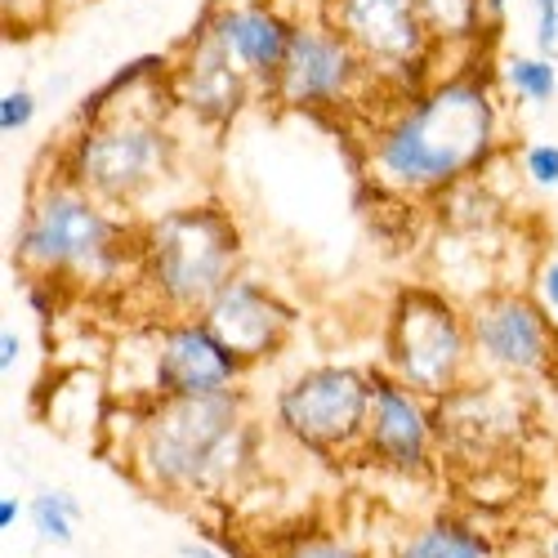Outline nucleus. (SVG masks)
Wrapping results in <instances>:
<instances>
[{"instance_id":"f257e3e1","label":"nucleus","mask_w":558,"mask_h":558,"mask_svg":"<svg viewBox=\"0 0 558 558\" xmlns=\"http://www.w3.org/2000/svg\"><path fill=\"white\" fill-rule=\"evenodd\" d=\"M496 76L483 63L389 104L366 130V179L389 202H438L474 183L500 157Z\"/></svg>"},{"instance_id":"f03ea898","label":"nucleus","mask_w":558,"mask_h":558,"mask_svg":"<svg viewBox=\"0 0 558 558\" xmlns=\"http://www.w3.org/2000/svg\"><path fill=\"white\" fill-rule=\"evenodd\" d=\"M130 438L117 442L121 470L161 500H223L246 487L259 464L264 429L251 421V393L228 389L210 398H148L125 411Z\"/></svg>"},{"instance_id":"7ed1b4c3","label":"nucleus","mask_w":558,"mask_h":558,"mask_svg":"<svg viewBox=\"0 0 558 558\" xmlns=\"http://www.w3.org/2000/svg\"><path fill=\"white\" fill-rule=\"evenodd\" d=\"M14 268L68 295L112 291L125 277L134 282L138 272V223L50 166L27 197L14 238Z\"/></svg>"},{"instance_id":"20e7f679","label":"nucleus","mask_w":558,"mask_h":558,"mask_svg":"<svg viewBox=\"0 0 558 558\" xmlns=\"http://www.w3.org/2000/svg\"><path fill=\"white\" fill-rule=\"evenodd\" d=\"M246 238L242 223L219 197L179 202L138 223V272L134 287L170 317H202L206 304L242 272Z\"/></svg>"},{"instance_id":"39448f33","label":"nucleus","mask_w":558,"mask_h":558,"mask_svg":"<svg viewBox=\"0 0 558 558\" xmlns=\"http://www.w3.org/2000/svg\"><path fill=\"white\" fill-rule=\"evenodd\" d=\"M170 76L117 104L104 121L81 125L63 138L54 170L112 210H130L179 166V134L170 130Z\"/></svg>"},{"instance_id":"423d86ee","label":"nucleus","mask_w":558,"mask_h":558,"mask_svg":"<svg viewBox=\"0 0 558 558\" xmlns=\"http://www.w3.org/2000/svg\"><path fill=\"white\" fill-rule=\"evenodd\" d=\"M385 371L434 402L470 385V313L438 287H398L385 327Z\"/></svg>"},{"instance_id":"0eeeda50","label":"nucleus","mask_w":558,"mask_h":558,"mask_svg":"<svg viewBox=\"0 0 558 558\" xmlns=\"http://www.w3.org/2000/svg\"><path fill=\"white\" fill-rule=\"evenodd\" d=\"M371 421V371L349 362H322L291 376L272 393L268 425L291 447L317 460H344L362 451Z\"/></svg>"},{"instance_id":"6e6552de","label":"nucleus","mask_w":558,"mask_h":558,"mask_svg":"<svg viewBox=\"0 0 558 558\" xmlns=\"http://www.w3.org/2000/svg\"><path fill=\"white\" fill-rule=\"evenodd\" d=\"M327 19L357 45L385 99H411L438 81L434 54L442 45L429 36L415 0H331Z\"/></svg>"},{"instance_id":"1a4fd4ad","label":"nucleus","mask_w":558,"mask_h":558,"mask_svg":"<svg viewBox=\"0 0 558 558\" xmlns=\"http://www.w3.org/2000/svg\"><path fill=\"white\" fill-rule=\"evenodd\" d=\"M366 89H380V81L357 45L331 19H313L295 27L287 63L264 99L287 112H344L362 104Z\"/></svg>"},{"instance_id":"9d476101","label":"nucleus","mask_w":558,"mask_h":558,"mask_svg":"<svg viewBox=\"0 0 558 558\" xmlns=\"http://www.w3.org/2000/svg\"><path fill=\"white\" fill-rule=\"evenodd\" d=\"M464 313H470L474 371L483 380L523 385L554 371L558 327L541 300L523 291H492L478 295Z\"/></svg>"},{"instance_id":"9b49d317","label":"nucleus","mask_w":558,"mask_h":558,"mask_svg":"<svg viewBox=\"0 0 558 558\" xmlns=\"http://www.w3.org/2000/svg\"><path fill=\"white\" fill-rule=\"evenodd\" d=\"M442 415L438 402L407 389L389 371H371V421L362 438V460L393 478H434L438 474Z\"/></svg>"},{"instance_id":"f8f14e48","label":"nucleus","mask_w":558,"mask_h":558,"mask_svg":"<svg viewBox=\"0 0 558 558\" xmlns=\"http://www.w3.org/2000/svg\"><path fill=\"white\" fill-rule=\"evenodd\" d=\"M246 376V362L206 327V317H170L153 327L144 371L148 398H210L242 389Z\"/></svg>"},{"instance_id":"ddd939ff","label":"nucleus","mask_w":558,"mask_h":558,"mask_svg":"<svg viewBox=\"0 0 558 558\" xmlns=\"http://www.w3.org/2000/svg\"><path fill=\"white\" fill-rule=\"evenodd\" d=\"M206 327L246 362V371L268 366L277 353H282L295 336V304L287 295H277L259 272H238L232 282L206 304Z\"/></svg>"},{"instance_id":"4468645a","label":"nucleus","mask_w":558,"mask_h":558,"mask_svg":"<svg viewBox=\"0 0 558 558\" xmlns=\"http://www.w3.org/2000/svg\"><path fill=\"white\" fill-rule=\"evenodd\" d=\"M255 95H259L255 81L242 68H232L228 54L202 27H193L189 36H183V50H179V59L170 68V104H174V112H189V121H197L202 130L219 134L251 108Z\"/></svg>"},{"instance_id":"2eb2a0df","label":"nucleus","mask_w":558,"mask_h":558,"mask_svg":"<svg viewBox=\"0 0 558 558\" xmlns=\"http://www.w3.org/2000/svg\"><path fill=\"white\" fill-rule=\"evenodd\" d=\"M197 27L228 54L232 68H242L255 81L259 95H268L287 63L300 19L277 10L272 0H215L197 19Z\"/></svg>"},{"instance_id":"dca6fc26","label":"nucleus","mask_w":558,"mask_h":558,"mask_svg":"<svg viewBox=\"0 0 558 558\" xmlns=\"http://www.w3.org/2000/svg\"><path fill=\"white\" fill-rule=\"evenodd\" d=\"M389 558H500L492 532L464 514H434L398 536Z\"/></svg>"},{"instance_id":"f3484780","label":"nucleus","mask_w":558,"mask_h":558,"mask_svg":"<svg viewBox=\"0 0 558 558\" xmlns=\"http://www.w3.org/2000/svg\"><path fill=\"white\" fill-rule=\"evenodd\" d=\"M170 68H174L170 54H138V59H130L121 72H112L99 89H89V95L81 99V108H76V125H95V121H104L117 104L134 99L138 89H148V85L166 81Z\"/></svg>"},{"instance_id":"a211bd4d","label":"nucleus","mask_w":558,"mask_h":558,"mask_svg":"<svg viewBox=\"0 0 558 558\" xmlns=\"http://www.w3.org/2000/svg\"><path fill=\"white\" fill-rule=\"evenodd\" d=\"M264 558H371V549L353 536H344L340 527H322V523H304V527H277L264 536Z\"/></svg>"},{"instance_id":"6ab92c4d","label":"nucleus","mask_w":558,"mask_h":558,"mask_svg":"<svg viewBox=\"0 0 558 558\" xmlns=\"http://www.w3.org/2000/svg\"><path fill=\"white\" fill-rule=\"evenodd\" d=\"M415 5H421V19L442 50H451V45L478 50V36L487 23L483 0H415Z\"/></svg>"},{"instance_id":"aec40b11","label":"nucleus","mask_w":558,"mask_h":558,"mask_svg":"<svg viewBox=\"0 0 558 558\" xmlns=\"http://www.w3.org/2000/svg\"><path fill=\"white\" fill-rule=\"evenodd\" d=\"M496 81L514 95L519 104L549 108L558 99V63L541 54H505L496 63Z\"/></svg>"},{"instance_id":"412c9836","label":"nucleus","mask_w":558,"mask_h":558,"mask_svg":"<svg viewBox=\"0 0 558 558\" xmlns=\"http://www.w3.org/2000/svg\"><path fill=\"white\" fill-rule=\"evenodd\" d=\"M81 519H85V509L68 487H40L27 500V523L36 527V536L45 545H72Z\"/></svg>"},{"instance_id":"4be33fe9","label":"nucleus","mask_w":558,"mask_h":558,"mask_svg":"<svg viewBox=\"0 0 558 558\" xmlns=\"http://www.w3.org/2000/svg\"><path fill=\"white\" fill-rule=\"evenodd\" d=\"M523 174L536 193H554L558 189V144H527L519 157Z\"/></svg>"},{"instance_id":"5701e85b","label":"nucleus","mask_w":558,"mask_h":558,"mask_svg":"<svg viewBox=\"0 0 558 558\" xmlns=\"http://www.w3.org/2000/svg\"><path fill=\"white\" fill-rule=\"evenodd\" d=\"M50 19H54V0H5V32L10 36L50 27Z\"/></svg>"},{"instance_id":"b1692460","label":"nucleus","mask_w":558,"mask_h":558,"mask_svg":"<svg viewBox=\"0 0 558 558\" xmlns=\"http://www.w3.org/2000/svg\"><path fill=\"white\" fill-rule=\"evenodd\" d=\"M32 121H36V95H32V89L27 85L5 89V99H0V130H5V134H23Z\"/></svg>"},{"instance_id":"393cba45","label":"nucleus","mask_w":558,"mask_h":558,"mask_svg":"<svg viewBox=\"0 0 558 558\" xmlns=\"http://www.w3.org/2000/svg\"><path fill=\"white\" fill-rule=\"evenodd\" d=\"M536 300H541L549 313H558V255H549V259L536 268Z\"/></svg>"},{"instance_id":"a878e982","label":"nucleus","mask_w":558,"mask_h":558,"mask_svg":"<svg viewBox=\"0 0 558 558\" xmlns=\"http://www.w3.org/2000/svg\"><path fill=\"white\" fill-rule=\"evenodd\" d=\"M536 45H541V59L558 63V10L554 14H536Z\"/></svg>"},{"instance_id":"bb28decb","label":"nucleus","mask_w":558,"mask_h":558,"mask_svg":"<svg viewBox=\"0 0 558 558\" xmlns=\"http://www.w3.org/2000/svg\"><path fill=\"white\" fill-rule=\"evenodd\" d=\"M23 519H27V500H23V496H14V492H10V496H0V532L10 536Z\"/></svg>"},{"instance_id":"cd10ccee","label":"nucleus","mask_w":558,"mask_h":558,"mask_svg":"<svg viewBox=\"0 0 558 558\" xmlns=\"http://www.w3.org/2000/svg\"><path fill=\"white\" fill-rule=\"evenodd\" d=\"M532 558H558V519H549L545 527H536V536H532Z\"/></svg>"},{"instance_id":"c85d7f7f","label":"nucleus","mask_w":558,"mask_h":558,"mask_svg":"<svg viewBox=\"0 0 558 558\" xmlns=\"http://www.w3.org/2000/svg\"><path fill=\"white\" fill-rule=\"evenodd\" d=\"M19 357H23V336L19 331H5V336H0V371L10 376V371L19 366Z\"/></svg>"},{"instance_id":"c756f323","label":"nucleus","mask_w":558,"mask_h":558,"mask_svg":"<svg viewBox=\"0 0 558 558\" xmlns=\"http://www.w3.org/2000/svg\"><path fill=\"white\" fill-rule=\"evenodd\" d=\"M179 558H228L215 541H183L179 545Z\"/></svg>"},{"instance_id":"7c9ffc66","label":"nucleus","mask_w":558,"mask_h":558,"mask_svg":"<svg viewBox=\"0 0 558 558\" xmlns=\"http://www.w3.org/2000/svg\"><path fill=\"white\" fill-rule=\"evenodd\" d=\"M505 10H509V0H483V14H487V27H500Z\"/></svg>"},{"instance_id":"2f4dec72","label":"nucleus","mask_w":558,"mask_h":558,"mask_svg":"<svg viewBox=\"0 0 558 558\" xmlns=\"http://www.w3.org/2000/svg\"><path fill=\"white\" fill-rule=\"evenodd\" d=\"M558 10V0H536V14H554Z\"/></svg>"}]
</instances>
